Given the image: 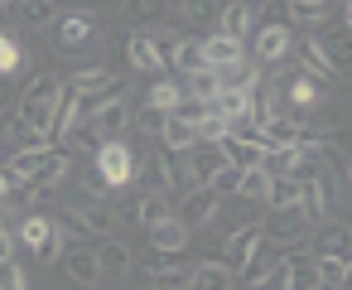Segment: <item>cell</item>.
<instances>
[{"label":"cell","mask_w":352,"mask_h":290,"mask_svg":"<svg viewBox=\"0 0 352 290\" xmlns=\"http://www.w3.org/2000/svg\"><path fill=\"white\" fill-rule=\"evenodd\" d=\"M58 78L54 73H34L30 78V87L20 92V102H15V116L30 126V131H39V136H49L54 131V112H58Z\"/></svg>","instance_id":"cell-1"},{"label":"cell","mask_w":352,"mask_h":290,"mask_svg":"<svg viewBox=\"0 0 352 290\" xmlns=\"http://www.w3.org/2000/svg\"><path fill=\"white\" fill-rule=\"evenodd\" d=\"M49 44H54V54H82V49H102L107 30L87 10H73V15H58L49 25Z\"/></svg>","instance_id":"cell-2"},{"label":"cell","mask_w":352,"mask_h":290,"mask_svg":"<svg viewBox=\"0 0 352 290\" xmlns=\"http://www.w3.org/2000/svg\"><path fill=\"white\" fill-rule=\"evenodd\" d=\"M15 242H20V247H30L39 261H54V256H63V251H68V232H63L54 218H44V213H30V218L20 222Z\"/></svg>","instance_id":"cell-3"},{"label":"cell","mask_w":352,"mask_h":290,"mask_svg":"<svg viewBox=\"0 0 352 290\" xmlns=\"http://www.w3.org/2000/svg\"><path fill=\"white\" fill-rule=\"evenodd\" d=\"M140 271H145V280H150V285L184 290V280L193 276V261H184L179 251H160V247H150V251H145V261H140Z\"/></svg>","instance_id":"cell-4"},{"label":"cell","mask_w":352,"mask_h":290,"mask_svg":"<svg viewBox=\"0 0 352 290\" xmlns=\"http://www.w3.org/2000/svg\"><path fill=\"white\" fill-rule=\"evenodd\" d=\"M92 169H97L111 189H121V184H131V174H135V155H131V145L116 136V141H102V145H97Z\"/></svg>","instance_id":"cell-5"},{"label":"cell","mask_w":352,"mask_h":290,"mask_svg":"<svg viewBox=\"0 0 352 290\" xmlns=\"http://www.w3.org/2000/svg\"><path fill=\"white\" fill-rule=\"evenodd\" d=\"M217 213H222V198H217L208 184H198V189H188V194H184V203H179V213H174V218H179V222L193 232V227L212 222Z\"/></svg>","instance_id":"cell-6"},{"label":"cell","mask_w":352,"mask_h":290,"mask_svg":"<svg viewBox=\"0 0 352 290\" xmlns=\"http://www.w3.org/2000/svg\"><path fill=\"white\" fill-rule=\"evenodd\" d=\"M198 44H203V63H208V68H232V63L246 59V44L232 39V34H208V39H198Z\"/></svg>","instance_id":"cell-7"},{"label":"cell","mask_w":352,"mask_h":290,"mask_svg":"<svg viewBox=\"0 0 352 290\" xmlns=\"http://www.w3.org/2000/svg\"><path fill=\"white\" fill-rule=\"evenodd\" d=\"M131 116H135V112H131V102H126V97H111L107 107H97V112H92V126H97V136H102V141H116V136L131 126Z\"/></svg>","instance_id":"cell-8"},{"label":"cell","mask_w":352,"mask_h":290,"mask_svg":"<svg viewBox=\"0 0 352 290\" xmlns=\"http://www.w3.org/2000/svg\"><path fill=\"white\" fill-rule=\"evenodd\" d=\"M184 290H236V271L227 261H203V266H193Z\"/></svg>","instance_id":"cell-9"},{"label":"cell","mask_w":352,"mask_h":290,"mask_svg":"<svg viewBox=\"0 0 352 290\" xmlns=\"http://www.w3.org/2000/svg\"><path fill=\"white\" fill-rule=\"evenodd\" d=\"M256 15H261V6H256V0H232V6H222V15H217V34L246 39V30L256 25Z\"/></svg>","instance_id":"cell-10"},{"label":"cell","mask_w":352,"mask_h":290,"mask_svg":"<svg viewBox=\"0 0 352 290\" xmlns=\"http://www.w3.org/2000/svg\"><path fill=\"white\" fill-rule=\"evenodd\" d=\"M285 54H289V25H261V34H256V59H261L265 68H275V63H285Z\"/></svg>","instance_id":"cell-11"},{"label":"cell","mask_w":352,"mask_h":290,"mask_svg":"<svg viewBox=\"0 0 352 290\" xmlns=\"http://www.w3.org/2000/svg\"><path fill=\"white\" fill-rule=\"evenodd\" d=\"M126 63H131L135 73H164V68H169L150 34H131V39H126Z\"/></svg>","instance_id":"cell-12"},{"label":"cell","mask_w":352,"mask_h":290,"mask_svg":"<svg viewBox=\"0 0 352 290\" xmlns=\"http://www.w3.org/2000/svg\"><path fill=\"white\" fill-rule=\"evenodd\" d=\"M73 213H78L82 232H92V237H111V227L121 222V213H116L111 203H102V198H92V203H78Z\"/></svg>","instance_id":"cell-13"},{"label":"cell","mask_w":352,"mask_h":290,"mask_svg":"<svg viewBox=\"0 0 352 290\" xmlns=\"http://www.w3.org/2000/svg\"><path fill=\"white\" fill-rule=\"evenodd\" d=\"M270 242H280V247H289V242H304V232H309V222H304V213L299 208H280L265 227H261Z\"/></svg>","instance_id":"cell-14"},{"label":"cell","mask_w":352,"mask_h":290,"mask_svg":"<svg viewBox=\"0 0 352 290\" xmlns=\"http://www.w3.org/2000/svg\"><path fill=\"white\" fill-rule=\"evenodd\" d=\"M217 150L227 155V165H236V169H256L261 160H265V141H241V136H222L217 141Z\"/></svg>","instance_id":"cell-15"},{"label":"cell","mask_w":352,"mask_h":290,"mask_svg":"<svg viewBox=\"0 0 352 290\" xmlns=\"http://www.w3.org/2000/svg\"><path fill=\"white\" fill-rule=\"evenodd\" d=\"M222 165H227V155H222L217 145H203V141H198V145L188 150V184H193V189H198V184H208Z\"/></svg>","instance_id":"cell-16"},{"label":"cell","mask_w":352,"mask_h":290,"mask_svg":"<svg viewBox=\"0 0 352 290\" xmlns=\"http://www.w3.org/2000/svg\"><path fill=\"white\" fill-rule=\"evenodd\" d=\"M121 10H126V20H135V25H164V20L179 10V0H121Z\"/></svg>","instance_id":"cell-17"},{"label":"cell","mask_w":352,"mask_h":290,"mask_svg":"<svg viewBox=\"0 0 352 290\" xmlns=\"http://www.w3.org/2000/svg\"><path fill=\"white\" fill-rule=\"evenodd\" d=\"M261 242H265V232L261 227H232V237H227V266H241V261H251L256 251H261Z\"/></svg>","instance_id":"cell-18"},{"label":"cell","mask_w":352,"mask_h":290,"mask_svg":"<svg viewBox=\"0 0 352 290\" xmlns=\"http://www.w3.org/2000/svg\"><path fill=\"white\" fill-rule=\"evenodd\" d=\"M92 256H97V276H107V280H116V276L131 271V251H126V242H116V237H107Z\"/></svg>","instance_id":"cell-19"},{"label":"cell","mask_w":352,"mask_h":290,"mask_svg":"<svg viewBox=\"0 0 352 290\" xmlns=\"http://www.w3.org/2000/svg\"><path fill=\"white\" fill-rule=\"evenodd\" d=\"M15 15L25 30H49L58 20V0H15Z\"/></svg>","instance_id":"cell-20"},{"label":"cell","mask_w":352,"mask_h":290,"mask_svg":"<svg viewBox=\"0 0 352 290\" xmlns=\"http://www.w3.org/2000/svg\"><path fill=\"white\" fill-rule=\"evenodd\" d=\"M15 73H30V54L15 34L0 30V78H15Z\"/></svg>","instance_id":"cell-21"},{"label":"cell","mask_w":352,"mask_h":290,"mask_svg":"<svg viewBox=\"0 0 352 290\" xmlns=\"http://www.w3.org/2000/svg\"><path fill=\"white\" fill-rule=\"evenodd\" d=\"M150 242H155L160 251H184V247H188V227L169 213L164 222H155V227H150Z\"/></svg>","instance_id":"cell-22"},{"label":"cell","mask_w":352,"mask_h":290,"mask_svg":"<svg viewBox=\"0 0 352 290\" xmlns=\"http://www.w3.org/2000/svg\"><path fill=\"white\" fill-rule=\"evenodd\" d=\"M63 271L78 280V285H97L102 276H97V256L87 251V247H73V251H63Z\"/></svg>","instance_id":"cell-23"},{"label":"cell","mask_w":352,"mask_h":290,"mask_svg":"<svg viewBox=\"0 0 352 290\" xmlns=\"http://www.w3.org/2000/svg\"><path fill=\"white\" fill-rule=\"evenodd\" d=\"M179 15H184L193 30H217L222 6H217V0H179Z\"/></svg>","instance_id":"cell-24"},{"label":"cell","mask_w":352,"mask_h":290,"mask_svg":"<svg viewBox=\"0 0 352 290\" xmlns=\"http://www.w3.org/2000/svg\"><path fill=\"white\" fill-rule=\"evenodd\" d=\"M246 112H251V92H246V87H222V92L212 97V116H222V121L246 116Z\"/></svg>","instance_id":"cell-25"},{"label":"cell","mask_w":352,"mask_h":290,"mask_svg":"<svg viewBox=\"0 0 352 290\" xmlns=\"http://www.w3.org/2000/svg\"><path fill=\"white\" fill-rule=\"evenodd\" d=\"M265 203L280 213V208H299V179H289V174H270V184H265Z\"/></svg>","instance_id":"cell-26"},{"label":"cell","mask_w":352,"mask_h":290,"mask_svg":"<svg viewBox=\"0 0 352 290\" xmlns=\"http://www.w3.org/2000/svg\"><path fill=\"white\" fill-rule=\"evenodd\" d=\"M333 0H289V20L285 25H328Z\"/></svg>","instance_id":"cell-27"},{"label":"cell","mask_w":352,"mask_h":290,"mask_svg":"<svg viewBox=\"0 0 352 290\" xmlns=\"http://www.w3.org/2000/svg\"><path fill=\"white\" fill-rule=\"evenodd\" d=\"M160 141H164V150H193V145H198V126H188V121L169 116V121H164V131H160Z\"/></svg>","instance_id":"cell-28"},{"label":"cell","mask_w":352,"mask_h":290,"mask_svg":"<svg viewBox=\"0 0 352 290\" xmlns=\"http://www.w3.org/2000/svg\"><path fill=\"white\" fill-rule=\"evenodd\" d=\"M44 160H49V150H15V155L6 160V174H15V179H34V174L44 169Z\"/></svg>","instance_id":"cell-29"},{"label":"cell","mask_w":352,"mask_h":290,"mask_svg":"<svg viewBox=\"0 0 352 290\" xmlns=\"http://www.w3.org/2000/svg\"><path fill=\"white\" fill-rule=\"evenodd\" d=\"M68 165H73V155H68V150H58V155L49 150V160H44V169L34 174V189H39V194H49V189H54V184H58V179L68 174Z\"/></svg>","instance_id":"cell-30"},{"label":"cell","mask_w":352,"mask_h":290,"mask_svg":"<svg viewBox=\"0 0 352 290\" xmlns=\"http://www.w3.org/2000/svg\"><path fill=\"white\" fill-rule=\"evenodd\" d=\"M169 68H179V73H198V68H208V63H203V44H198V39H179Z\"/></svg>","instance_id":"cell-31"},{"label":"cell","mask_w":352,"mask_h":290,"mask_svg":"<svg viewBox=\"0 0 352 290\" xmlns=\"http://www.w3.org/2000/svg\"><path fill=\"white\" fill-rule=\"evenodd\" d=\"M217 92H222V73H217V68H198V73H188V97L212 102Z\"/></svg>","instance_id":"cell-32"},{"label":"cell","mask_w":352,"mask_h":290,"mask_svg":"<svg viewBox=\"0 0 352 290\" xmlns=\"http://www.w3.org/2000/svg\"><path fill=\"white\" fill-rule=\"evenodd\" d=\"M174 208H169V198L164 194H145L140 203H135V222H145V227H155V222H164Z\"/></svg>","instance_id":"cell-33"},{"label":"cell","mask_w":352,"mask_h":290,"mask_svg":"<svg viewBox=\"0 0 352 290\" xmlns=\"http://www.w3.org/2000/svg\"><path fill=\"white\" fill-rule=\"evenodd\" d=\"M179 102H184V87L179 83H155L150 97H145V107H160V112H174Z\"/></svg>","instance_id":"cell-34"},{"label":"cell","mask_w":352,"mask_h":290,"mask_svg":"<svg viewBox=\"0 0 352 290\" xmlns=\"http://www.w3.org/2000/svg\"><path fill=\"white\" fill-rule=\"evenodd\" d=\"M314 266H318L323 285H342L347 280V256H314Z\"/></svg>","instance_id":"cell-35"},{"label":"cell","mask_w":352,"mask_h":290,"mask_svg":"<svg viewBox=\"0 0 352 290\" xmlns=\"http://www.w3.org/2000/svg\"><path fill=\"white\" fill-rule=\"evenodd\" d=\"M131 121H135V131H140V136H160V131H164V121H169V112H160V107H140Z\"/></svg>","instance_id":"cell-36"},{"label":"cell","mask_w":352,"mask_h":290,"mask_svg":"<svg viewBox=\"0 0 352 290\" xmlns=\"http://www.w3.org/2000/svg\"><path fill=\"white\" fill-rule=\"evenodd\" d=\"M265 184H270V174L256 165V169H241V184H236V194H241V198H265Z\"/></svg>","instance_id":"cell-37"},{"label":"cell","mask_w":352,"mask_h":290,"mask_svg":"<svg viewBox=\"0 0 352 290\" xmlns=\"http://www.w3.org/2000/svg\"><path fill=\"white\" fill-rule=\"evenodd\" d=\"M236 184H241V169L236 165H222L212 179H208V189L217 194V198H227V194H236Z\"/></svg>","instance_id":"cell-38"},{"label":"cell","mask_w":352,"mask_h":290,"mask_svg":"<svg viewBox=\"0 0 352 290\" xmlns=\"http://www.w3.org/2000/svg\"><path fill=\"white\" fill-rule=\"evenodd\" d=\"M318 256H347V227H342V222L318 237Z\"/></svg>","instance_id":"cell-39"},{"label":"cell","mask_w":352,"mask_h":290,"mask_svg":"<svg viewBox=\"0 0 352 290\" xmlns=\"http://www.w3.org/2000/svg\"><path fill=\"white\" fill-rule=\"evenodd\" d=\"M0 290H30V280H25V271L10 261V256H0Z\"/></svg>","instance_id":"cell-40"},{"label":"cell","mask_w":352,"mask_h":290,"mask_svg":"<svg viewBox=\"0 0 352 290\" xmlns=\"http://www.w3.org/2000/svg\"><path fill=\"white\" fill-rule=\"evenodd\" d=\"M68 141H73L78 150H97V145H102V136H97V126H92V121H87V126H73V131H68Z\"/></svg>","instance_id":"cell-41"},{"label":"cell","mask_w":352,"mask_h":290,"mask_svg":"<svg viewBox=\"0 0 352 290\" xmlns=\"http://www.w3.org/2000/svg\"><path fill=\"white\" fill-rule=\"evenodd\" d=\"M15 247H20V242H15V227H10L6 218H0V256H10Z\"/></svg>","instance_id":"cell-42"},{"label":"cell","mask_w":352,"mask_h":290,"mask_svg":"<svg viewBox=\"0 0 352 290\" xmlns=\"http://www.w3.org/2000/svg\"><path fill=\"white\" fill-rule=\"evenodd\" d=\"M87 189H92L97 198H107V194H116V189H111V184H107V179L97 174V169H87Z\"/></svg>","instance_id":"cell-43"},{"label":"cell","mask_w":352,"mask_h":290,"mask_svg":"<svg viewBox=\"0 0 352 290\" xmlns=\"http://www.w3.org/2000/svg\"><path fill=\"white\" fill-rule=\"evenodd\" d=\"M73 6H97V10H116L121 0H73Z\"/></svg>","instance_id":"cell-44"},{"label":"cell","mask_w":352,"mask_h":290,"mask_svg":"<svg viewBox=\"0 0 352 290\" xmlns=\"http://www.w3.org/2000/svg\"><path fill=\"white\" fill-rule=\"evenodd\" d=\"M256 6H270V0H256Z\"/></svg>","instance_id":"cell-45"},{"label":"cell","mask_w":352,"mask_h":290,"mask_svg":"<svg viewBox=\"0 0 352 290\" xmlns=\"http://www.w3.org/2000/svg\"><path fill=\"white\" fill-rule=\"evenodd\" d=\"M150 290H164V285H150Z\"/></svg>","instance_id":"cell-46"},{"label":"cell","mask_w":352,"mask_h":290,"mask_svg":"<svg viewBox=\"0 0 352 290\" xmlns=\"http://www.w3.org/2000/svg\"><path fill=\"white\" fill-rule=\"evenodd\" d=\"M0 6H10V0H0Z\"/></svg>","instance_id":"cell-47"},{"label":"cell","mask_w":352,"mask_h":290,"mask_svg":"<svg viewBox=\"0 0 352 290\" xmlns=\"http://www.w3.org/2000/svg\"><path fill=\"white\" fill-rule=\"evenodd\" d=\"M323 290H328V285H323Z\"/></svg>","instance_id":"cell-48"}]
</instances>
